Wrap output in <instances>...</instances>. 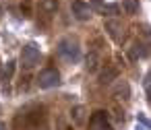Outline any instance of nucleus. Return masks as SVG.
<instances>
[{"instance_id":"14","label":"nucleus","mask_w":151,"mask_h":130,"mask_svg":"<svg viewBox=\"0 0 151 130\" xmlns=\"http://www.w3.org/2000/svg\"><path fill=\"white\" fill-rule=\"evenodd\" d=\"M124 11H126V15H139V11H141V2L139 0H124Z\"/></svg>"},{"instance_id":"11","label":"nucleus","mask_w":151,"mask_h":130,"mask_svg":"<svg viewBox=\"0 0 151 130\" xmlns=\"http://www.w3.org/2000/svg\"><path fill=\"white\" fill-rule=\"evenodd\" d=\"M128 56H130V60H141V58H145V56H147V46L141 44V41H134L132 48L128 50Z\"/></svg>"},{"instance_id":"17","label":"nucleus","mask_w":151,"mask_h":130,"mask_svg":"<svg viewBox=\"0 0 151 130\" xmlns=\"http://www.w3.org/2000/svg\"><path fill=\"white\" fill-rule=\"evenodd\" d=\"M0 15H2V6H0Z\"/></svg>"},{"instance_id":"15","label":"nucleus","mask_w":151,"mask_h":130,"mask_svg":"<svg viewBox=\"0 0 151 130\" xmlns=\"http://www.w3.org/2000/svg\"><path fill=\"white\" fill-rule=\"evenodd\" d=\"M139 122H141V124H143V128H145V130H147V128H149V120H147V118H145V116H143V114H139Z\"/></svg>"},{"instance_id":"4","label":"nucleus","mask_w":151,"mask_h":130,"mask_svg":"<svg viewBox=\"0 0 151 130\" xmlns=\"http://www.w3.org/2000/svg\"><path fill=\"white\" fill-rule=\"evenodd\" d=\"M70 11H73V15H75L77 21H89L93 17V9L87 2H83V0H73Z\"/></svg>"},{"instance_id":"3","label":"nucleus","mask_w":151,"mask_h":130,"mask_svg":"<svg viewBox=\"0 0 151 130\" xmlns=\"http://www.w3.org/2000/svg\"><path fill=\"white\" fill-rule=\"evenodd\" d=\"M60 85V72L56 68H44L37 74V87L40 89H52Z\"/></svg>"},{"instance_id":"5","label":"nucleus","mask_w":151,"mask_h":130,"mask_svg":"<svg viewBox=\"0 0 151 130\" xmlns=\"http://www.w3.org/2000/svg\"><path fill=\"white\" fill-rule=\"evenodd\" d=\"M89 130H114L112 128V124L108 122V116H106V111H93L91 116H89Z\"/></svg>"},{"instance_id":"2","label":"nucleus","mask_w":151,"mask_h":130,"mask_svg":"<svg viewBox=\"0 0 151 130\" xmlns=\"http://www.w3.org/2000/svg\"><path fill=\"white\" fill-rule=\"evenodd\" d=\"M40 58H42V52H40V48H37L35 44L23 46V50H21V66H23L25 70L35 68V66L40 64Z\"/></svg>"},{"instance_id":"8","label":"nucleus","mask_w":151,"mask_h":130,"mask_svg":"<svg viewBox=\"0 0 151 130\" xmlns=\"http://www.w3.org/2000/svg\"><path fill=\"white\" fill-rule=\"evenodd\" d=\"M97 81H99V85H112L114 81H118V70L116 68H110V66H106V68H101L99 70V76H97Z\"/></svg>"},{"instance_id":"9","label":"nucleus","mask_w":151,"mask_h":130,"mask_svg":"<svg viewBox=\"0 0 151 130\" xmlns=\"http://www.w3.org/2000/svg\"><path fill=\"white\" fill-rule=\"evenodd\" d=\"M99 64H101V58L97 52H89V56L85 58V68L87 72H97L99 70Z\"/></svg>"},{"instance_id":"13","label":"nucleus","mask_w":151,"mask_h":130,"mask_svg":"<svg viewBox=\"0 0 151 130\" xmlns=\"http://www.w3.org/2000/svg\"><path fill=\"white\" fill-rule=\"evenodd\" d=\"M40 9H42V13H46V15H54V13L60 9V2H58V0H42V2H40Z\"/></svg>"},{"instance_id":"10","label":"nucleus","mask_w":151,"mask_h":130,"mask_svg":"<svg viewBox=\"0 0 151 130\" xmlns=\"http://www.w3.org/2000/svg\"><path fill=\"white\" fill-rule=\"evenodd\" d=\"M106 31H108V35H110L112 39H116V41L122 37V25H120L118 21H114V19H112V21H106Z\"/></svg>"},{"instance_id":"7","label":"nucleus","mask_w":151,"mask_h":130,"mask_svg":"<svg viewBox=\"0 0 151 130\" xmlns=\"http://www.w3.org/2000/svg\"><path fill=\"white\" fill-rule=\"evenodd\" d=\"M112 95H114L116 99L128 101V99H130V85H128L126 81H118V83L114 85V89H112Z\"/></svg>"},{"instance_id":"1","label":"nucleus","mask_w":151,"mask_h":130,"mask_svg":"<svg viewBox=\"0 0 151 130\" xmlns=\"http://www.w3.org/2000/svg\"><path fill=\"white\" fill-rule=\"evenodd\" d=\"M56 52H58V56L66 64H75L81 58V46H79V41L75 37H62V39H58Z\"/></svg>"},{"instance_id":"16","label":"nucleus","mask_w":151,"mask_h":130,"mask_svg":"<svg viewBox=\"0 0 151 130\" xmlns=\"http://www.w3.org/2000/svg\"><path fill=\"white\" fill-rule=\"evenodd\" d=\"M0 130H6V124L4 122H0Z\"/></svg>"},{"instance_id":"18","label":"nucleus","mask_w":151,"mask_h":130,"mask_svg":"<svg viewBox=\"0 0 151 130\" xmlns=\"http://www.w3.org/2000/svg\"><path fill=\"white\" fill-rule=\"evenodd\" d=\"M35 130H40V128H35Z\"/></svg>"},{"instance_id":"6","label":"nucleus","mask_w":151,"mask_h":130,"mask_svg":"<svg viewBox=\"0 0 151 130\" xmlns=\"http://www.w3.org/2000/svg\"><path fill=\"white\" fill-rule=\"evenodd\" d=\"M87 107L85 105H75V107H70V122L77 126V128H81V126H85V122H87Z\"/></svg>"},{"instance_id":"12","label":"nucleus","mask_w":151,"mask_h":130,"mask_svg":"<svg viewBox=\"0 0 151 130\" xmlns=\"http://www.w3.org/2000/svg\"><path fill=\"white\" fill-rule=\"evenodd\" d=\"M44 120V109H33L31 114L25 116V124L29 128H40V122Z\"/></svg>"}]
</instances>
